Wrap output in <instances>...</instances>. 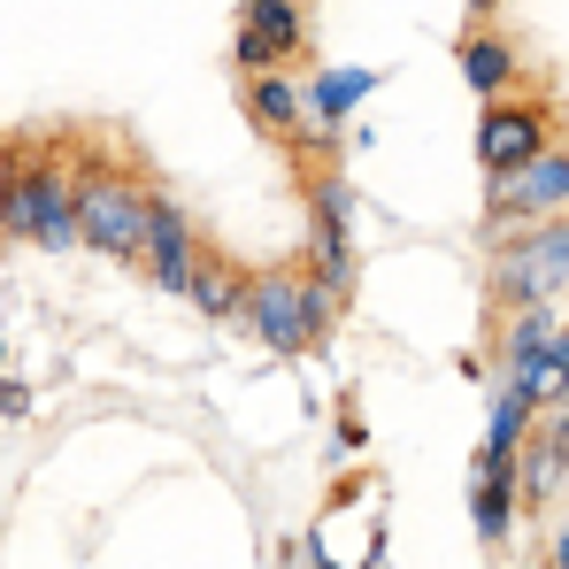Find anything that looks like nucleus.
Listing matches in <instances>:
<instances>
[{
    "mask_svg": "<svg viewBox=\"0 0 569 569\" xmlns=\"http://www.w3.org/2000/svg\"><path fill=\"white\" fill-rule=\"evenodd\" d=\"M154 186L162 178L139 162V147L116 131H78V247H93L100 262H139Z\"/></svg>",
    "mask_w": 569,
    "mask_h": 569,
    "instance_id": "f257e3e1",
    "label": "nucleus"
},
{
    "mask_svg": "<svg viewBox=\"0 0 569 569\" xmlns=\"http://www.w3.org/2000/svg\"><path fill=\"white\" fill-rule=\"evenodd\" d=\"M562 292H569V208L485 239V323L508 308H531V300H562Z\"/></svg>",
    "mask_w": 569,
    "mask_h": 569,
    "instance_id": "f03ea898",
    "label": "nucleus"
},
{
    "mask_svg": "<svg viewBox=\"0 0 569 569\" xmlns=\"http://www.w3.org/2000/svg\"><path fill=\"white\" fill-rule=\"evenodd\" d=\"M562 139V100L547 93V78L516 86V93H492L477 108V170L500 178V170H523L531 154H547Z\"/></svg>",
    "mask_w": 569,
    "mask_h": 569,
    "instance_id": "7ed1b4c3",
    "label": "nucleus"
},
{
    "mask_svg": "<svg viewBox=\"0 0 569 569\" xmlns=\"http://www.w3.org/2000/svg\"><path fill=\"white\" fill-rule=\"evenodd\" d=\"M569 208V147L555 139L547 154H531L523 170H500L485 178V216H477V247L516 231V223H539V216H562Z\"/></svg>",
    "mask_w": 569,
    "mask_h": 569,
    "instance_id": "20e7f679",
    "label": "nucleus"
},
{
    "mask_svg": "<svg viewBox=\"0 0 569 569\" xmlns=\"http://www.w3.org/2000/svg\"><path fill=\"white\" fill-rule=\"evenodd\" d=\"M508 477H516V516H523V531L555 523V508L569 500V416H531V431H523L516 455H508Z\"/></svg>",
    "mask_w": 569,
    "mask_h": 569,
    "instance_id": "39448f33",
    "label": "nucleus"
},
{
    "mask_svg": "<svg viewBox=\"0 0 569 569\" xmlns=\"http://www.w3.org/2000/svg\"><path fill=\"white\" fill-rule=\"evenodd\" d=\"M308 47V0H239V31H231V70H300Z\"/></svg>",
    "mask_w": 569,
    "mask_h": 569,
    "instance_id": "423d86ee",
    "label": "nucleus"
},
{
    "mask_svg": "<svg viewBox=\"0 0 569 569\" xmlns=\"http://www.w3.org/2000/svg\"><path fill=\"white\" fill-rule=\"evenodd\" d=\"M39 216H31V247L39 254H70L78 247V131H39Z\"/></svg>",
    "mask_w": 569,
    "mask_h": 569,
    "instance_id": "0eeeda50",
    "label": "nucleus"
},
{
    "mask_svg": "<svg viewBox=\"0 0 569 569\" xmlns=\"http://www.w3.org/2000/svg\"><path fill=\"white\" fill-rule=\"evenodd\" d=\"M247 331L278 355V362H308V331H300V254L262 262L247 278Z\"/></svg>",
    "mask_w": 569,
    "mask_h": 569,
    "instance_id": "6e6552de",
    "label": "nucleus"
},
{
    "mask_svg": "<svg viewBox=\"0 0 569 569\" xmlns=\"http://www.w3.org/2000/svg\"><path fill=\"white\" fill-rule=\"evenodd\" d=\"M192 247H200V223H192V208H186V200H178L170 186H154V200H147V239H139V270L154 278V292L186 300Z\"/></svg>",
    "mask_w": 569,
    "mask_h": 569,
    "instance_id": "1a4fd4ad",
    "label": "nucleus"
},
{
    "mask_svg": "<svg viewBox=\"0 0 569 569\" xmlns=\"http://www.w3.org/2000/svg\"><path fill=\"white\" fill-rule=\"evenodd\" d=\"M455 70H462V86H470L477 100L531 86V70H523V47L500 31V16H470V23H462V39H455Z\"/></svg>",
    "mask_w": 569,
    "mask_h": 569,
    "instance_id": "9d476101",
    "label": "nucleus"
},
{
    "mask_svg": "<svg viewBox=\"0 0 569 569\" xmlns=\"http://www.w3.org/2000/svg\"><path fill=\"white\" fill-rule=\"evenodd\" d=\"M239 116H247V131L254 139H270V147H308V108H300V78L292 70H247L239 78Z\"/></svg>",
    "mask_w": 569,
    "mask_h": 569,
    "instance_id": "9b49d317",
    "label": "nucleus"
},
{
    "mask_svg": "<svg viewBox=\"0 0 569 569\" xmlns=\"http://www.w3.org/2000/svg\"><path fill=\"white\" fill-rule=\"evenodd\" d=\"M247 262L239 254H223L208 231H200V247H192V278H186V300H192V316L200 323H239L247 331Z\"/></svg>",
    "mask_w": 569,
    "mask_h": 569,
    "instance_id": "f8f14e48",
    "label": "nucleus"
},
{
    "mask_svg": "<svg viewBox=\"0 0 569 569\" xmlns=\"http://www.w3.org/2000/svg\"><path fill=\"white\" fill-rule=\"evenodd\" d=\"M39 123L23 131H0V254L8 247H31V216H39Z\"/></svg>",
    "mask_w": 569,
    "mask_h": 569,
    "instance_id": "ddd939ff",
    "label": "nucleus"
},
{
    "mask_svg": "<svg viewBox=\"0 0 569 569\" xmlns=\"http://www.w3.org/2000/svg\"><path fill=\"white\" fill-rule=\"evenodd\" d=\"M470 523H477V547H485V569H500V562H508V547L523 539L508 462H477V477H470Z\"/></svg>",
    "mask_w": 569,
    "mask_h": 569,
    "instance_id": "4468645a",
    "label": "nucleus"
},
{
    "mask_svg": "<svg viewBox=\"0 0 569 569\" xmlns=\"http://www.w3.org/2000/svg\"><path fill=\"white\" fill-rule=\"evenodd\" d=\"M370 93H378V78H370V70H316V78H300L308 147H339V131H347L355 100H370Z\"/></svg>",
    "mask_w": 569,
    "mask_h": 569,
    "instance_id": "2eb2a0df",
    "label": "nucleus"
},
{
    "mask_svg": "<svg viewBox=\"0 0 569 569\" xmlns=\"http://www.w3.org/2000/svg\"><path fill=\"white\" fill-rule=\"evenodd\" d=\"M23 408H31V385L0 378V416H23Z\"/></svg>",
    "mask_w": 569,
    "mask_h": 569,
    "instance_id": "dca6fc26",
    "label": "nucleus"
},
{
    "mask_svg": "<svg viewBox=\"0 0 569 569\" xmlns=\"http://www.w3.org/2000/svg\"><path fill=\"white\" fill-rule=\"evenodd\" d=\"M0 370H8V339H0Z\"/></svg>",
    "mask_w": 569,
    "mask_h": 569,
    "instance_id": "f3484780",
    "label": "nucleus"
}]
</instances>
